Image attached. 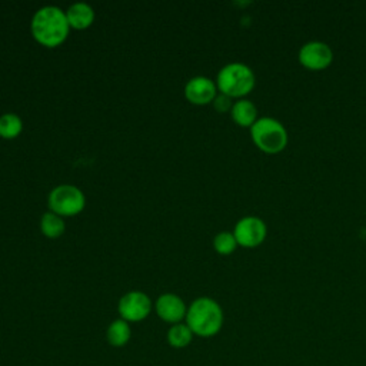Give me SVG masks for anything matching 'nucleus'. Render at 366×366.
Segmentation results:
<instances>
[{"mask_svg":"<svg viewBox=\"0 0 366 366\" xmlns=\"http://www.w3.org/2000/svg\"><path fill=\"white\" fill-rule=\"evenodd\" d=\"M69 29L66 13L56 6L39 9L31 20L33 37L46 47L61 44L69 34Z\"/></svg>","mask_w":366,"mask_h":366,"instance_id":"1","label":"nucleus"},{"mask_svg":"<svg viewBox=\"0 0 366 366\" xmlns=\"http://www.w3.org/2000/svg\"><path fill=\"white\" fill-rule=\"evenodd\" d=\"M184 319L193 335L212 337L220 332L224 316L223 309L216 300L212 297H199L192 302Z\"/></svg>","mask_w":366,"mask_h":366,"instance_id":"2","label":"nucleus"},{"mask_svg":"<svg viewBox=\"0 0 366 366\" xmlns=\"http://www.w3.org/2000/svg\"><path fill=\"white\" fill-rule=\"evenodd\" d=\"M217 89L229 97H243L249 94L256 83L253 70L244 63H229L217 73Z\"/></svg>","mask_w":366,"mask_h":366,"instance_id":"3","label":"nucleus"},{"mask_svg":"<svg viewBox=\"0 0 366 366\" xmlns=\"http://www.w3.org/2000/svg\"><path fill=\"white\" fill-rule=\"evenodd\" d=\"M253 143L267 154L280 153L287 144V130L274 117H259L250 127Z\"/></svg>","mask_w":366,"mask_h":366,"instance_id":"4","label":"nucleus"},{"mask_svg":"<svg viewBox=\"0 0 366 366\" xmlns=\"http://www.w3.org/2000/svg\"><path fill=\"white\" fill-rule=\"evenodd\" d=\"M49 207L59 216H74L84 209L86 199L80 189L71 184L54 187L49 194Z\"/></svg>","mask_w":366,"mask_h":366,"instance_id":"5","label":"nucleus"},{"mask_svg":"<svg viewBox=\"0 0 366 366\" xmlns=\"http://www.w3.org/2000/svg\"><path fill=\"white\" fill-rule=\"evenodd\" d=\"M233 234L237 244L243 247H256L266 239L267 227L260 217L244 216L236 223Z\"/></svg>","mask_w":366,"mask_h":366,"instance_id":"6","label":"nucleus"},{"mask_svg":"<svg viewBox=\"0 0 366 366\" xmlns=\"http://www.w3.org/2000/svg\"><path fill=\"white\" fill-rule=\"evenodd\" d=\"M300 64L309 70H323L333 60L330 46L320 40H310L305 43L297 54Z\"/></svg>","mask_w":366,"mask_h":366,"instance_id":"7","label":"nucleus"},{"mask_svg":"<svg viewBox=\"0 0 366 366\" xmlns=\"http://www.w3.org/2000/svg\"><path fill=\"white\" fill-rule=\"evenodd\" d=\"M117 310L126 322H140L146 319L152 310V300L143 292H129L119 300Z\"/></svg>","mask_w":366,"mask_h":366,"instance_id":"8","label":"nucleus"},{"mask_svg":"<svg viewBox=\"0 0 366 366\" xmlns=\"http://www.w3.org/2000/svg\"><path fill=\"white\" fill-rule=\"evenodd\" d=\"M154 307H156L157 316L162 320L172 325L180 323V320H183L187 313V307L184 302L177 295H173V293H164L159 296Z\"/></svg>","mask_w":366,"mask_h":366,"instance_id":"9","label":"nucleus"},{"mask_svg":"<svg viewBox=\"0 0 366 366\" xmlns=\"http://www.w3.org/2000/svg\"><path fill=\"white\" fill-rule=\"evenodd\" d=\"M184 96L193 104H207L216 97V84L209 77L196 76L186 83Z\"/></svg>","mask_w":366,"mask_h":366,"instance_id":"10","label":"nucleus"},{"mask_svg":"<svg viewBox=\"0 0 366 366\" xmlns=\"http://www.w3.org/2000/svg\"><path fill=\"white\" fill-rule=\"evenodd\" d=\"M66 17L69 21V26L77 30H83L89 27L94 20V11L93 9L86 3H74L69 7L66 11Z\"/></svg>","mask_w":366,"mask_h":366,"instance_id":"11","label":"nucleus"},{"mask_svg":"<svg viewBox=\"0 0 366 366\" xmlns=\"http://www.w3.org/2000/svg\"><path fill=\"white\" fill-rule=\"evenodd\" d=\"M232 119L242 127H252V124L257 120V109L253 102L247 99H239L232 106Z\"/></svg>","mask_w":366,"mask_h":366,"instance_id":"12","label":"nucleus"},{"mask_svg":"<svg viewBox=\"0 0 366 366\" xmlns=\"http://www.w3.org/2000/svg\"><path fill=\"white\" fill-rule=\"evenodd\" d=\"M132 337V329L129 322L120 319L113 320L106 332V339L109 342V345H112L113 347H122L124 345L129 343Z\"/></svg>","mask_w":366,"mask_h":366,"instance_id":"13","label":"nucleus"},{"mask_svg":"<svg viewBox=\"0 0 366 366\" xmlns=\"http://www.w3.org/2000/svg\"><path fill=\"white\" fill-rule=\"evenodd\" d=\"M193 332L186 323H176L167 330V343L174 349H183L192 343Z\"/></svg>","mask_w":366,"mask_h":366,"instance_id":"14","label":"nucleus"},{"mask_svg":"<svg viewBox=\"0 0 366 366\" xmlns=\"http://www.w3.org/2000/svg\"><path fill=\"white\" fill-rule=\"evenodd\" d=\"M40 229L44 236L54 239V237H59L60 234H63L64 222H63L61 216H59L53 212H47L43 214V217L40 220Z\"/></svg>","mask_w":366,"mask_h":366,"instance_id":"15","label":"nucleus"},{"mask_svg":"<svg viewBox=\"0 0 366 366\" xmlns=\"http://www.w3.org/2000/svg\"><path fill=\"white\" fill-rule=\"evenodd\" d=\"M23 129L21 119L14 113H7L0 117V136L4 139H14Z\"/></svg>","mask_w":366,"mask_h":366,"instance_id":"16","label":"nucleus"},{"mask_svg":"<svg viewBox=\"0 0 366 366\" xmlns=\"http://www.w3.org/2000/svg\"><path fill=\"white\" fill-rule=\"evenodd\" d=\"M213 246L217 253L220 254H230L234 252L237 242L234 239V234L230 232H220L213 239Z\"/></svg>","mask_w":366,"mask_h":366,"instance_id":"17","label":"nucleus"},{"mask_svg":"<svg viewBox=\"0 0 366 366\" xmlns=\"http://www.w3.org/2000/svg\"><path fill=\"white\" fill-rule=\"evenodd\" d=\"M230 99H232V97H229V96H226V94H223V93L216 94V97H214V100H213L214 109H216L217 112H227L229 109L232 110L233 103H232Z\"/></svg>","mask_w":366,"mask_h":366,"instance_id":"18","label":"nucleus"}]
</instances>
